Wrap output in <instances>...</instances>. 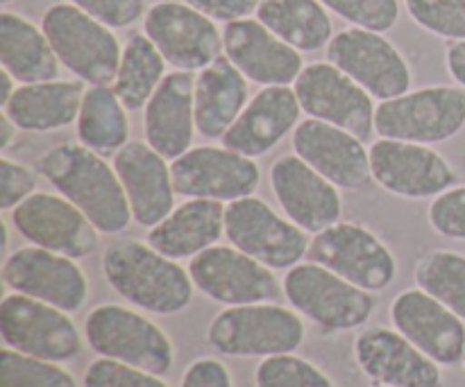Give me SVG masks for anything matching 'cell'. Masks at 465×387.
Segmentation results:
<instances>
[{
  "label": "cell",
  "mask_w": 465,
  "mask_h": 387,
  "mask_svg": "<svg viewBox=\"0 0 465 387\" xmlns=\"http://www.w3.org/2000/svg\"><path fill=\"white\" fill-rule=\"evenodd\" d=\"M45 36L62 66L89 86H112L123 48L112 27L73 3L50 5L41 18Z\"/></svg>",
  "instance_id": "obj_4"
},
{
  "label": "cell",
  "mask_w": 465,
  "mask_h": 387,
  "mask_svg": "<svg viewBox=\"0 0 465 387\" xmlns=\"http://www.w3.org/2000/svg\"><path fill=\"white\" fill-rule=\"evenodd\" d=\"M180 387H234V383L225 363L204 356L186 367Z\"/></svg>",
  "instance_id": "obj_43"
},
{
  "label": "cell",
  "mask_w": 465,
  "mask_h": 387,
  "mask_svg": "<svg viewBox=\"0 0 465 387\" xmlns=\"http://www.w3.org/2000/svg\"><path fill=\"white\" fill-rule=\"evenodd\" d=\"M321 3L354 27L381 32V34L393 30L400 18L398 0H321Z\"/></svg>",
  "instance_id": "obj_38"
},
{
  "label": "cell",
  "mask_w": 465,
  "mask_h": 387,
  "mask_svg": "<svg viewBox=\"0 0 465 387\" xmlns=\"http://www.w3.org/2000/svg\"><path fill=\"white\" fill-rule=\"evenodd\" d=\"M18 86L21 84H18V82L3 68V71H0V107H5V104L12 100V95L16 93Z\"/></svg>",
  "instance_id": "obj_47"
},
{
  "label": "cell",
  "mask_w": 465,
  "mask_h": 387,
  "mask_svg": "<svg viewBox=\"0 0 465 387\" xmlns=\"http://www.w3.org/2000/svg\"><path fill=\"white\" fill-rule=\"evenodd\" d=\"M84 338L98 356L166 376L175 365V347L166 331L121 304H100L86 315Z\"/></svg>",
  "instance_id": "obj_5"
},
{
  "label": "cell",
  "mask_w": 465,
  "mask_h": 387,
  "mask_svg": "<svg viewBox=\"0 0 465 387\" xmlns=\"http://www.w3.org/2000/svg\"><path fill=\"white\" fill-rule=\"evenodd\" d=\"M103 272L114 293L154 315H177L193 302L195 284L189 267L163 256L150 243L118 238L104 249Z\"/></svg>",
  "instance_id": "obj_2"
},
{
  "label": "cell",
  "mask_w": 465,
  "mask_h": 387,
  "mask_svg": "<svg viewBox=\"0 0 465 387\" xmlns=\"http://www.w3.org/2000/svg\"><path fill=\"white\" fill-rule=\"evenodd\" d=\"M257 18L300 53H316L334 39V25L321 0H262Z\"/></svg>",
  "instance_id": "obj_31"
},
{
  "label": "cell",
  "mask_w": 465,
  "mask_h": 387,
  "mask_svg": "<svg viewBox=\"0 0 465 387\" xmlns=\"http://www.w3.org/2000/svg\"><path fill=\"white\" fill-rule=\"evenodd\" d=\"M271 189L291 222L307 234H321L341 222L343 198L339 186L322 177L298 154H282L271 168Z\"/></svg>",
  "instance_id": "obj_19"
},
{
  "label": "cell",
  "mask_w": 465,
  "mask_h": 387,
  "mask_svg": "<svg viewBox=\"0 0 465 387\" xmlns=\"http://www.w3.org/2000/svg\"><path fill=\"white\" fill-rule=\"evenodd\" d=\"M145 34L175 71L200 73L225 54L216 21L189 3H154L145 12Z\"/></svg>",
  "instance_id": "obj_11"
},
{
  "label": "cell",
  "mask_w": 465,
  "mask_h": 387,
  "mask_svg": "<svg viewBox=\"0 0 465 387\" xmlns=\"http://www.w3.org/2000/svg\"><path fill=\"white\" fill-rule=\"evenodd\" d=\"M12 3V0H0V5H9Z\"/></svg>",
  "instance_id": "obj_48"
},
{
  "label": "cell",
  "mask_w": 465,
  "mask_h": 387,
  "mask_svg": "<svg viewBox=\"0 0 465 387\" xmlns=\"http://www.w3.org/2000/svg\"><path fill=\"white\" fill-rule=\"evenodd\" d=\"M36 193V172L12 159H0V208L14 211Z\"/></svg>",
  "instance_id": "obj_41"
},
{
  "label": "cell",
  "mask_w": 465,
  "mask_h": 387,
  "mask_svg": "<svg viewBox=\"0 0 465 387\" xmlns=\"http://www.w3.org/2000/svg\"><path fill=\"white\" fill-rule=\"evenodd\" d=\"M293 150L341 190H359L372 179L371 148L343 127L307 118L295 127Z\"/></svg>",
  "instance_id": "obj_22"
},
{
  "label": "cell",
  "mask_w": 465,
  "mask_h": 387,
  "mask_svg": "<svg viewBox=\"0 0 465 387\" xmlns=\"http://www.w3.org/2000/svg\"><path fill=\"white\" fill-rule=\"evenodd\" d=\"M145 140L168 161H175L193 148L195 125V77L193 73H168L143 116Z\"/></svg>",
  "instance_id": "obj_26"
},
{
  "label": "cell",
  "mask_w": 465,
  "mask_h": 387,
  "mask_svg": "<svg viewBox=\"0 0 465 387\" xmlns=\"http://www.w3.org/2000/svg\"><path fill=\"white\" fill-rule=\"evenodd\" d=\"M416 285L465 320V254L434 249L418 261Z\"/></svg>",
  "instance_id": "obj_34"
},
{
  "label": "cell",
  "mask_w": 465,
  "mask_h": 387,
  "mask_svg": "<svg viewBox=\"0 0 465 387\" xmlns=\"http://www.w3.org/2000/svg\"><path fill=\"white\" fill-rule=\"evenodd\" d=\"M463 367H465V356H463Z\"/></svg>",
  "instance_id": "obj_50"
},
{
  "label": "cell",
  "mask_w": 465,
  "mask_h": 387,
  "mask_svg": "<svg viewBox=\"0 0 465 387\" xmlns=\"http://www.w3.org/2000/svg\"><path fill=\"white\" fill-rule=\"evenodd\" d=\"M225 238L271 270H291L309 254V234L280 216L262 198H241L225 207Z\"/></svg>",
  "instance_id": "obj_8"
},
{
  "label": "cell",
  "mask_w": 465,
  "mask_h": 387,
  "mask_svg": "<svg viewBox=\"0 0 465 387\" xmlns=\"http://www.w3.org/2000/svg\"><path fill=\"white\" fill-rule=\"evenodd\" d=\"M77 140L103 154H116L130 143V118L112 86H89L77 116Z\"/></svg>",
  "instance_id": "obj_32"
},
{
  "label": "cell",
  "mask_w": 465,
  "mask_h": 387,
  "mask_svg": "<svg viewBox=\"0 0 465 387\" xmlns=\"http://www.w3.org/2000/svg\"><path fill=\"white\" fill-rule=\"evenodd\" d=\"M307 256L368 293H381L398 276V261L389 245L357 222L341 220L313 234Z\"/></svg>",
  "instance_id": "obj_9"
},
{
  "label": "cell",
  "mask_w": 465,
  "mask_h": 387,
  "mask_svg": "<svg viewBox=\"0 0 465 387\" xmlns=\"http://www.w3.org/2000/svg\"><path fill=\"white\" fill-rule=\"evenodd\" d=\"M223 48L227 59L262 86H291L302 73L304 62L300 50L282 41L259 18H241L225 23Z\"/></svg>",
  "instance_id": "obj_23"
},
{
  "label": "cell",
  "mask_w": 465,
  "mask_h": 387,
  "mask_svg": "<svg viewBox=\"0 0 465 387\" xmlns=\"http://www.w3.org/2000/svg\"><path fill=\"white\" fill-rule=\"evenodd\" d=\"M109 27H127L145 14V0H68Z\"/></svg>",
  "instance_id": "obj_42"
},
{
  "label": "cell",
  "mask_w": 465,
  "mask_h": 387,
  "mask_svg": "<svg viewBox=\"0 0 465 387\" xmlns=\"http://www.w3.org/2000/svg\"><path fill=\"white\" fill-rule=\"evenodd\" d=\"M186 3L193 5L195 9L207 14L213 21L232 23L257 14L262 0H186Z\"/></svg>",
  "instance_id": "obj_44"
},
{
  "label": "cell",
  "mask_w": 465,
  "mask_h": 387,
  "mask_svg": "<svg viewBox=\"0 0 465 387\" xmlns=\"http://www.w3.org/2000/svg\"><path fill=\"white\" fill-rule=\"evenodd\" d=\"M3 281L14 293L62 308L80 311L89 299V281L75 258L50 249L18 247L3 261Z\"/></svg>",
  "instance_id": "obj_18"
},
{
  "label": "cell",
  "mask_w": 465,
  "mask_h": 387,
  "mask_svg": "<svg viewBox=\"0 0 465 387\" xmlns=\"http://www.w3.org/2000/svg\"><path fill=\"white\" fill-rule=\"evenodd\" d=\"M445 66H448L450 77L465 89V39L452 41L445 50Z\"/></svg>",
  "instance_id": "obj_45"
},
{
  "label": "cell",
  "mask_w": 465,
  "mask_h": 387,
  "mask_svg": "<svg viewBox=\"0 0 465 387\" xmlns=\"http://www.w3.org/2000/svg\"><path fill=\"white\" fill-rule=\"evenodd\" d=\"M248 102V77L227 54L195 75V125L204 139H223Z\"/></svg>",
  "instance_id": "obj_29"
},
{
  "label": "cell",
  "mask_w": 465,
  "mask_h": 387,
  "mask_svg": "<svg viewBox=\"0 0 465 387\" xmlns=\"http://www.w3.org/2000/svg\"><path fill=\"white\" fill-rule=\"evenodd\" d=\"M300 113L302 107L293 86H263L221 140L250 159L263 157L295 131Z\"/></svg>",
  "instance_id": "obj_25"
},
{
  "label": "cell",
  "mask_w": 465,
  "mask_h": 387,
  "mask_svg": "<svg viewBox=\"0 0 465 387\" xmlns=\"http://www.w3.org/2000/svg\"><path fill=\"white\" fill-rule=\"evenodd\" d=\"M282 288L291 308L330 334L361 329L375 313L372 293L313 261L286 270Z\"/></svg>",
  "instance_id": "obj_6"
},
{
  "label": "cell",
  "mask_w": 465,
  "mask_h": 387,
  "mask_svg": "<svg viewBox=\"0 0 465 387\" xmlns=\"http://www.w3.org/2000/svg\"><path fill=\"white\" fill-rule=\"evenodd\" d=\"M307 338V326L295 308L280 304L227 306L207 329V343L221 356L271 358L295 353Z\"/></svg>",
  "instance_id": "obj_3"
},
{
  "label": "cell",
  "mask_w": 465,
  "mask_h": 387,
  "mask_svg": "<svg viewBox=\"0 0 465 387\" xmlns=\"http://www.w3.org/2000/svg\"><path fill=\"white\" fill-rule=\"evenodd\" d=\"M189 275L195 288L223 306L275 302L282 295L275 270L236 249L234 245H213L191 258Z\"/></svg>",
  "instance_id": "obj_12"
},
{
  "label": "cell",
  "mask_w": 465,
  "mask_h": 387,
  "mask_svg": "<svg viewBox=\"0 0 465 387\" xmlns=\"http://www.w3.org/2000/svg\"><path fill=\"white\" fill-rule=\"evenodd\" d=\"M327 62L361 84L380 102L411 91V68L381 32L348 27L327 45Z\"/></svg>",
  "instance_id": "obj_13"
},
{
  "label": "cell",
  "mask_w": 465,
  "mask_h": 387,
  "mask_svg": "<svg viewBox=\"0 0 465 387\" xmlns=\"http://www.w3.org/2000/svg\"><path fill=\"white\" fill-rule=\"evenodd\" d=\"M84 387H171L162 376L150 374L139 367L112 361V358H95L84 372Z\"/></svg>",
  "instance_id": "obj_39"
},
{
  "label": "cell",
  "mask_w": 465,
  "mask_h": 387,
  "mask_svg": "<svg viewBox=\"0 0 465 387\" xmlns=\"http://www.w3.org/2000/svg\"><path fill=\"white\" fill-rule=\"evenodd\" d=\"M0 335L7 347L44 361L68 363L82 352V335L66 311L21 293L0 302Z\"/></svg>",
  "instance_id": "obj_10"
},
{
  "label": "cell",
  "mask_w": 465,
  "mask_h": 387,
  "mask_svg": "<svg viewBox=\"0 0 465 387\" xmlns=\"http://www.w3.org/2000/svg\"><path fill=\"white\" fill-rule=\"evenodd\" d=\"M225 202L191 198L148 231V243L173 261L193 258L225 236Z\"/></svg>",
  "instance_id": "obj_27"
},
{
  "label": "cell",
  "mask_w": 465,
  "mask_h": 387,
  "mask_svg": "<svg viewBox=\"0 0 465 387\" xmlns=\"http://www.w3.org/2000/svg\"><path fill=\"white\" fill-rule=\"evenodd\" d=\"M18 136V125L7 116V113H0V150H9V145L14 143V139Z\"/></svg>",
  "instance_id": "obj_46"
},
{
  "label": "cell",
  "mask_w": 465,
  "mask_h": 387,
  "mask_svg": "<svg viewBox=\"0 0 465 387\" xmlns=\"http://www.w3.org/2000/svg\"><path fill=\"white\" fill-rule=\"evenodd\" d=\"M427 220L439 236L465 243V186H452L431 199Z\"/></svg>",
  "instance_id": "obj_40"
},
{
  "label": "cell",
  "mask_w": 465,
  "mask_h": 387,
  "mask_svg": "<svg viewBox=\"0 0 465 387\" xmlns=\"http://www.w3.org/2000/svg\"><path fill=\"white\" fill-rule=\"evenodd\" d=\"M391 322L440 367H454L465 356V320L420 288L400 293L391 304Z\"/></svg>",
  "instance_id": "obj_20"
},
{
  "label": "cell",
  "mask_w": 465,
  "mask_h": 387,
  "mask_svg": "<svg viewBox=\"0 0 465 387\" xmlns=\"http://www.w3.org/2000/svg\"><path fill=\"white\" fill-rule=\"evenodd\" d=\"M465 127V89L425 86L377 104L380 139L436 145L454 139Z\"/></svg>",
  "instance_id": "obj_7"
},
{
  "label": "cell",
  "mask_w": 465,
  "mask_h": 387,
  "mask_svg": "<svg viewBox=\"0 0 465 387\" xmlns=\"http://www.w3.org/2000/svg\"><path fill=\"white\" fill-rule=\"evenodd\" d=\"M12 225L30 245L75 261L91 256L100 247V231L64 195L36 190L14 208Z\"/></svg>",
  "instance_id": "obj_17"
},
{
  "label": "cell",
  "mask_w": 465,
  "mask_h": 387,
  "mask_svg": "<svg viewBox=\"0 0 465 387\" xmlns=\"http://www.w3.org/2000/svg\"><path fill=\"white\" fill-rule=\"evenodd\" d=\"M0 63L18 84H36L59 77L54 54L44 27L14 12L0 14Z\"/></svg>",
  "instance_id": "obj_30"
},
{
  "label": "cell",
  "mask_w": 465,
  "mask_h": 387,
  "mask_svg": "<svg viewBox=\"0 0 465 387\" xmlns=\"http://www.w3.org/2000/svg\"><path fill=\"white\" fill-rule=\"evenodd\" d=\"M372 181L404 199H434L457 186L448 159L430 145L380 139L371 145Z\"/></svg>",
  "instance_id": "obj_16"
},
{
  "label": "cell",
  "mask_w": 465,
  "mask_h": 387,
  "mask_svg": "<svg viewBox=\"0 0 465 387\" xmlns=\"http://www.w3.org/2000/svg\"><path fill=\"white\" fill-rule=\"evenodd\" d=\"M175 193L191 199L234 202L250 198L262 181L257 161L225 145H195L171 161Z\"/></svg>",
  "instance_id": "obj_14"
},
{
  "label": "cell",
  "mask_w": 465,
  "mask_h": 387,
  "mask_svg": "<svg viewBox=\"0 0 465 387\" xmlns=\"http://www.w3.org/2000/svg\"><path fill=\"white\" fill-rule=\"evenodd\" d=\"M86 86L82 80H50L21 84L3 107L18 130L48 134L77 122Z\"/></svg>",
  "instance_id": "obj_28"
},
{
  "label": "cell",
  "mask_w": 465,
  "mask_h": 387,
  "mask_svg": "<svg viewBox=\"0 0 465 387\" xmlns=\"http://www.w3.org/2000/svg\"><path fill=\"white\" fill-rule=\"evenodd\" d=\"M372 387H386V385H377V383H375V385H372Z\"/></svg>",
  "instance_id": "obj_49"
},
{
  "label": "cell",
  "mask_w": 465,
  "mask_h": 387,
  "mask_svg": "<svg viewBox=\"0 0 465 387\" xmlns=\"http://www.w3.org/2000/svg\"><path fill=\"white\" fill-rule=\"evenodd\" d=\"M293 91L309 118L343 127L363 140L375 131L377 107L372 95L331 62L304 66Z\"/></svg>",
  "instance_id": "obj_15"
},
{
  "label": "cell",
  "mask_w": 465,
  "mask_h": 387,
  "mask_svg": "<svg viewBox=\"0 0 465 387\" xmlns=\"http://www.w3.org/2000/svg\"><path fill=\"white\" fill-rule=\"evenodd\" d=\"M114 168L125 189L134 222L157 227L175 208L171 163L148 140H130L114 154Z\"/></svg>",
  "instance_id": "obj_24"
},
{
  "label": "cell",
  "mask_w": 465,
  "mask_h": 387,
  "mask_svg": "<svg viewBox=\"0 0 465 387\" xmlns=\"http://www.w3.org/2000/svg\"><path fill=\"white\" fill-rule=\"evenodd\" d=\"M0 387H77V381L59 363L5 347L0 352Z\"/></svg>",
  "instance_id": "obj_35"
},
{
  "label": "cell",
  "mask_w": 465,
  "mask_h": 387,
  "mask_svg": "<svg viewBox=\"0 0 465 387\" xmlns=\"http://www.w3.org/2000/svg\"><path fill=\"white\" fill-rule=\"evenodd\" d=\"M166 59L145 34H132L123 48L121 66L114 77L112 89L125 104L127 111L145 109L154 91L166 77Z\"/></svg>",
  "instance_id": "obj_33"
},
{
  "label": "cell",
  "mask_w": 465,
  "mask_h": 387,
  "mask_svg": "<svg viewBox=\"0 0 465 387\" xmlns=\"http://www.w3.org/2000/svg\"><path fill=\"white\" fill-rule=\"evenodd\" d=\"M422 30L448 41L465 39V0H404Z\"/></svg>",
  "instance_id": "obj_37"
},
{
  "label": "cell",
  "mask_w": 465,
  "mask_h": 387,
  "mask_svg": "<svg viewBox=\"0 0 465 387\" xmlns=\"http://www.w3.org/2000/svg\"><path fill=\"white\" fill-rule=\"evenodd\" d=\"M354 361L377 385L443 387V372L439 363L425 356L398 329H363L354 340Z\"/></svg>",
  "instance_id": "obj_21"
},
{
  "label": "cell",
  "mask_w": 465,
  "mask_h": 387,
  "mask_svg": "<svg viewBox=\"0 0 465 387\" xmlns=\"http://www.w3.org/2000/svg\"><path fill=\"white\" fill-rule=\"evenodd\" d=\"M36 172L71 199L100 234H123L134 220L125 189L103 154L77 140L53 145L36 159Z\"/></svg>",
  "instance_id": "obj_1"
},
{
  "label": "cell",
  "mask_w": 465,
  "mask_h": 387,
  "mask_svg": "<svg viewBox=\"0 0 465 387\" xmlns=\"http://www.w3.org/2000/svg\"><path fill=\"white\" fill-rule=\"evenodd\" d=\"M257 387H336L318 365L295 353L263 358L254 372Z\"/></svg>",
  "instance_id": "obj_36"
}]
</instances>
